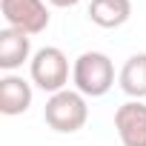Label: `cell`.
<instances>
[{
  "instance_id": "5",
  "label": "cell",
  "mask_w": 146,
  "mask_h": 146,
  "mask_svg": "<svg viewBox=\"0 0 146 146\" xmlns=\"http://www.w3.org/2000/svg\"><path fill=\"white\" fill-rule=\"evenodd\" d=\"M115 129L123 146H146V103L126 100L115 112Z\"/></svg>"
},
{
  "instance_id": "10",
  "label": "cell",
  "mask_w": 146,
  "mask_h": 146,
  "mask_svg": "<svg viewBox=\"0 0 146 146\" xmlns=\"http://www.w3.org/2000/svg\"><path fill=\"white\" fill-rule=\"evenodd\" d=\"M52 6H57V9H69V6H78L80 0H49Z\"/></svg>"
},
{
  "instance_id": "4",
  "label": "cell",
  "mask_w": 146,
  "mask_h": 146,
  "mask_svg": "<svg viewBox=\"0 0 146 146\" xmlns=\"http://www.w3.org/2000/svg\"><path fill=\"white\" fill-rule=\"evenodd\" d=\"M0 12H3L6 26L20 29L26 35H40L49 26V9L43 0H0Z\"/></svg>"
},
{
  "instance_id": "7",
  "label": "cell",
  "mask_w": 146,
  "mask_h": 146,
  "mask_svg": "<svg viewBox=\"0 0 146 146\" xmlns=\"http://www.w3.org/2000/svg\"><path fill=\"white\" fill-rule=\"evenodd\" d=\"M32 106V83L17 78V75H3L0 78V112L15 117L29 112Z\"/></svg>"
},
{
  "instance_id": "2",
  "label": "cell",
  "mask_w": 146,
  "mask_h": 146,
  "mask_svg": "<svg viewBox=\"0 0 146 146\" xmlns=\"http://www.w3.org/2000/svg\"><path fill=\"white\" fill-rule=\"evenodd\" d=\"M43 120L49 123V129L54 132H63V135H72L86 126L89 120V106H86V98L75 89H63V92H54L49 95L46 100V109H43Z\"/></svg>"
},
{
  "instance_id": "9",
  "label": "cell",
  "mask_w": 146,
  "mask_h": 146,
  "mask_svg": "<svg viewBox=\"0 0 146 146\" xmlns=\"http://www.w3.org/2000/svg\"><path fill=\"white\" fill-rule=\"evenodd\" d=\"M117 83L132 100L146 98V52H137L123 63L120 75H117Z\"/></svg>"
},
{
  "instance_id": "3",
  "label": "cell",
  "mask_w": 146,
  "mask_h": 146,
  "mask_svg": "<svg viewBox=\"0 0 146 146\" xmlns=\"http://www.w3.org/2000/svg\"><path fill=\"white\" fill-rule=\"evenodd\" d=\"M29 75L37 89H43L49 95L63 92L69 83V57L57 46H43L29 60Z\"/></svg>"
},
{
  "instance_id": "8",
  "label": "cell",
  "mask_w": 146,
  "mask_h": 146,
  "mask_svg": "<svg viewBox=\"0 0 146 146\" xmlns=\"http://www.w3.org/2000/svg\"><path fill=\"white\" fill-rule=\"evenodd\" d=\"M132 17V0H92L89 20L100 29H117Z\"/></svg>"
},
{
  "instance_id": "6",
  "label": "cell",
  "mask_w": 146,
  "mask_h": 146,
  "mask_svg": "<svg viewBox=\"0 0 146 146\" xmlns=\"http://www.w3.org/2000/svg\"><path fill=\"white\" fill-rule=\"evenodd\" d=\"M32 57V35L6 26L0 32V69L15 72Z\"/></svg>"
},
{
  "instance_id": "1",
  "label": "cell",
  "mask_w": 146,
  "mask_h": 146,
  "mask_svg": "<svg viewBox=\"0 0 146 146\" xmlns=\"http://www.w3.org/2000/svg\"><path fill=\"white\" fill-rule=\"evenodd\" d=\"M72 80L83 98H103L115 86V63L103 52H83L72 66Z\"/></svg>"
}]
</instances>
